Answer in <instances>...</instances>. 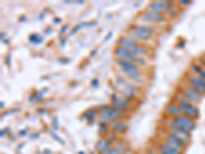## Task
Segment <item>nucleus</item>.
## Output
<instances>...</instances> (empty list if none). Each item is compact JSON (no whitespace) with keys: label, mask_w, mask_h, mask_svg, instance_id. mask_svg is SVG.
<instances>
[{"label":"nucleus","mask_w":205,"mask_h":154,"mask_svg":"<svg viewBox=\"0 0 205 154\" xmlns=\"http://www.w3.org/2000/svg\"><path fill=\"white\" fill-rule=\"evenodd\" d=\"M131 36L135 40L147 41L157 32V29L149 25H135L131 28Z\"/></svg>","instance_id":"1"},{"label":"nucleus","mask_w":205,"mask_h":154,"mask_svg":"<svg viewBox=\"0 0 205 154\" xmlns=\"http://www.w3.org/2000/svg\"><path fill=\"white\" fill-rule=\"evenodd\" d=\"M116 64L120 67L121 71L125 74L128 78L131 79H137L140 78L141 75V68L137 66V64H134L132 61L129 60H122V59H117Z\"/></svg>","instance_id":"2"},{"label":"nucleus","mask_w":205,"mask_h":154,"mask_svg":"<svg viewBox=\"0 0 205 154\" xmlns=\"http://www.w3.org/2000/svg\"><path fill=\"white\" fill-rule=\"evenodd\" d=\"M178 106L181 109V112H184L185 115H187L190 118H197L199 115V110L198 108L195 106L194 104L188 102L187 100L184 98L178 99Z\"/></svg>","instance_id":"3"},{"label":"nucleus","mask_w":205,"mask_h":154,"mask_svg":"<svg viewBox=\"0 0 205 154\" xmlns=\"http://www.w3.org/2000/svg\"><path fill=\"white\" fill-rule=\"evenodd\" d=\"M188 83H189L190 87L192 90H194L196 93H198L199 95L205 94V80L203 78H201L200 76H192L188 79Z\"/></svg>","instance_id":"4"},{"label":"nucleus","mask_w":205,"mask_h":154,"mask_svg":"<svg viewBox=\"0 0 205 154\" xmlns=\"http://www.w3.org/2000/svg\"><path fill=\"white\" fill-rule=\"evenodd\" d=\"M174 118H175V120L178 121L180 128H184V130L190 132V130H192L193 128L195 127V121L193 120L192 118H190V117H188L187 115H185V114H181V115H178Z\"/></svg>","instance_id":"5"},{"label":"nucleus","mask_w":205,"mask_h":154,"mask_svg":"<svg viewBox=\"0 0 205 154\" xmlns=\"http://www.w3.org/2000/svg\"><path fill=\"white\" fill-rule=\"evenodd\" d=\"M111 99H112V106L117 108L118 110L122 111V112H125V111H127L131 108V105L129 104V102L126 101L125 99L119 98V97L116 95L112 96Z\"/></svg>","instance_id":"6"},{"label":"nucleus","mask_w":205,"mask_h":154,"mask_svg":"<svg viewBox=\"0 0 205 154\" xmlns=\"http://www.w3.org/2000/svg\"><path fill=\"white\" fill-rule=\"evenodd\" d=\"M143 20L150 23H162L166 20L165 16L161 13H153V11H145L143 13Z\"/></svg>","instance_id":"7"},{"label":"nucleus","mask_w":205,"mask_h":154,"mask_svg":"<svg viewBox=\"0 0 205 154\" xmlns=\"http://www.w3.org/2000/svg\"><path fill=\"white\" fill-rule=\"evenodd\" d=\"M181 95H183V98L185 100H187L188 102L192 103V104L193 103H197L201 100V95H199L198 93H196L191 87L184 88L183 92H181Z\"/></svg>","instance_id":"8"},{"label":"nucleus","mask_w":205,"mask_h":154,"mask_svg":"<svg viewBox=\"0 0 205 154\" xmlns=\"http://www.w3.org/2000/svg\"><path fill=\"white\" fill-rule=\"evenodd\" d=\"M114 55H115V57H117L118 59L129 60V61H132V60L135 58L131 50H127V48L121 47V46H117L116 48H115Z\"/></svg>","instance_id":"9"},{"label":"nucleus","mask_w":205,"mask_h":154,"mask_svg":"<svg viewBox=\"0 0 205 154\" xmlns=\"http://www.w3.org/2000/svg\"><path fill=\"white\" fill-rule=\"evenodd\" d=\"M167 7H168L167 1H154L149 4V6L147 7L146 11H153V13H163V11H165Z\"/></svg>","instance_id":"10"},{"label":"nucleus","mask_w":205,"mask_h":154,"mask_svg":"<svg viewBox=\"0 0 205 154\" xmlns=\"http://www.w3.org/2000/svg\"><path fill=\"white\" fill-rule=\"evenodd\" d=\"M118 46L124 47V48H127V50H131L132 48L135 46L137 42H135L134 39H130L128 37H121V38L118 39Z\"/></svg>","instance_id":"11"},{"label":"nucleus","mask_w":205,"mask_h":154,"mask_svg":"<svg viewBox=\"0 0 205 154\" xmlns=\"http://www.w3.org/2000/svg\"><path fill=\"white\" fill-rule=\"evenodd\" d=\"M173 135L177 136L178 139L181 140L183 142L187 144V142L190 141V139H191V134L190 132H188V130H184V128H177V130H173Z\"/></svg>","instance_id":"12"},{"label":"nucleus","mask_w":205,"mask_h":154,"mask_svg":"<svg viewBox=\"0 0 205 154\" xmlns=\"http://www.w3.org/2000/svg\"><path fill=\"white\" fill-rule=\"evenodd\" d=\"M165 111L167 114H169L171 116H175V117L181 114V109L180 108V106L174 104V103H169L165 108Z\"/></svg>","instance_id":"13"},{"label":"nucleus","mask_w":205,"mask_h":154,"mask_svg":"<svg viewBox=\"0 0 205 154\" xmlns=\"http://www.w3.org/2000/svg\"><path fill=\"white\" fill-rule=\"evenodd\" d=\"M131 51H132V53L134 55V57H144L149 53L148 48H147L145 45L138 44V43L135 44V46L132 48Z\"/></svg>","instance_id":"14"},{"label":"nucleus","mask_w":205,"mask_h":154,"mask_svg":"<svg viewBox=\"0 0 205 154\" xmlns=\"http://www.w3.org/2000/svg\"><path fill=\"white\" fill-rule=\"evenodd\" d=\"M110 148H111V144H110L106 139H101L96 145V150L101 153L105 152L106 150L110 149Z\"/></svg>","instance_id":"15"},{"label":"nucleus","mask_w":205,"mask_h":154,"mask_svg":"<svg viewBox=\"0 0 205 154\" xmlns=\"http://www.w3.org/2000/svg\"><path fill=\"white\" fill-rule=\"evenodd\" d=\"M158 152L160 154H181L180 152H178L177 150H174L173 148L169 147L166 144H163L158 147Z\"/></svg>","instance_id":"16"},{"label":"nucleus","mask_w":205,"mask_h":154,"mask_svg":"<svg viewBox=\"0 0 205 154\" xmlns=\"http://www.w3.org/2000/svg\"><path fill=\"white\" fill-rule=\"evenodd\" d=\"M112 107H113L112 105L106 104L101 108V119H102L103 121H107V118H108L109 114L111 112Z\"/></svg>","instance_id":"17"},{"label":"nucleus","mask_w":205,"mask_h":154,"mask_svg":"<svg viewBox=\"0 0 205 154\" xmlns=\"http://www.w3.org/2000/svg\"><path fill=\"white\" fill-rule=\"evenodd\" d=\"M126 130H127V124H126L125 122L118 121V122H116V123L113 125V130L115 133H117V134L124 133Z\"/></svg>","instance_id":"18"},{"label":"nucleus","mask_w":205,"mask_h":154,"mask_svg":"<svg viewBox=\"0 0 205 154\" xmlns=\"http://www.w3.org/2000/svg\"><path fill=\"white\" fill-rule=\"evenodd\" d=\"M166 141L173 142V143L178 144V145H181V146H183L184 148H185V146H186V143L181 141V140L178 139V137H177V136H174V135H173V134H168V135L166 136Z\"/></svg>","instance_id":"19"},{"label":"nucleus","mask_w":205,"mask_h":154,"mask_svg":"<svg viewBox=\"0 0 205 154\" xmlns=\"http://www.w3.org/2000/svg\"><path fill=\"white\" fill-rule=\"evenodd\" d=\"M85 118L87 119L88 121H93L94 119H96V116H97V111L94 108H90V109L86 110L85 111Z\"/></svg>","instance_id":"20"},{"label":"nucleus","mask_w":205,"mask_h":154,"mask_svg":"<svg viewBox=\"0 0 205 154\" xmlns=\"http://www.w3.org/2000/svg\"><path fill=\"white\" fill-rule=\"evenodd\" d=\"M132 62H134V64H137V66H146L147 65L146 59H144L143 57H135V58L132 60Z\"/></svg>","instance_id":"21"},{"label":"nucleus","mask_w":205,"mask_h":154,"mask_svg":"<svg viewBox=\"0 0 205 154\" xmlns=\"http://www.w3.org/2000/svg\"><path fill=\"white\" fill-rule=\"evenodd\" d=\"M116 83L119 85V86H123V87H127L128 86V82H126L125 79L121 76H117L116 77Z\"/></svg>","instance_id":"22"},{"label":"nucleus","mask_w":205,"mask_h":154,"mask_svg":"<svg viewBox=\"0 0 205 154\" xmlns=\"http://www.w3.org/2000/svg\"><path fill=\"white\" fill-rule=\"evenodd\" d=\"M29 40L32 43H40L42 41V37H40L38 34H33V35L29 37Z\"/></svg>","instance_id":"23"},{"label":"nucleus","mask_w":205,"mask_h":154,"mask_svg":"<svg viewBox=\"0 0 205 154\" xmlns=\"http://www.w3.org/2000/svg\"><path fill=\"white\" fill-rule=\"evenodd\" d=\"M165 11H166V13L169 16H177V13H178V10L175 9L174 7H173V5H172V6L167 7Z\"/></svg>","instance_id":"24"},{"label":"nucleus","mask_w":205,"mask_h":154,"mask_svg":"<svg viewBox=\"0 0 205 154\" xmlns=\"http://www.w3.org/2000/svg\"><path fill=\"white\" fill-rule=\"evenodd\" d=\"M168 127H169V128H171L172 130H177V128H180V127H178V121L175 120V118H173V119H171V120L169 121V123H168Z\"/></svg>","instance_id":"25"},{"label":"nucleus","mask_w":205,"mask_h":154,"mask_svg":"<svg viewBox=\"0 0 205 154\" xmlns=\"http://www.w3.org/2000/svg\"><path fill=\"white\" fill-rule=\"evenodd\" d=\"M107 130V125H106V123H101L100 124V127H99V133H101V134H104Z\"/></svg>","instance_id":"26"},{"label":"nucleus","mask_w":205,"mask_h":154,"mask_svg":"<svg viewBox=\"0 0 205 154\" xmlns=\"http://www.w3.org/2000/svg\"><path fill=\"white\" fill-rule=\"evenodd\" d=\"M102 154H118V152L116 151L115 148H110V149L106 150L105 152H103Z\"/></svg>","instance_id":"27"},{"label":"nucleus","mask_w":205,"mask_h":154,"mask_svg":"<svg viewBox=\"0 0 205 154\" xmlns=\"http://www.w3.org/2000/svg\"><path fill=\"white\" fill-rule=\"evenodd\" d=\"M190 3H191V1H190V0H181V1L178 2V4H180V5H183V6L189 5Z\"/></svg>","instance_id":"28"},{"label":"nucleus","mask_w":205,"mask_h":154,"mask_svg":"<svg viewBox=\"0 0 205 154\" xmlns=\"http://www.w3.org/2000/svg\"><path fill=\"white\" fill-rule=\"evenodd\" d=\"M80 28H81V25H79V26H77V27H75L74 29L71 31V35H75V33H76L77 31L80 29Z\"/></svg>","instance_id":"29"},{"label":"nucleus","mask_w":205,"mask_h":154,"mask_svg":"<svg viewBox=\"0 0 205 154\" xmlns=\"http://www.w3.org/2000/svg\"><path fill=\"white\" fill-rule=\"evenodd\" d=\"M68 28H69V27H68V25H65V26H64V27H63V28H62V29H60V34H62V35H63V34H65V32H66V31H67V30H68Z\"/></svg>","instance_id":"30"},{"label":"nucleus","mask_w":205,"mask_h":154,"mask_svg":"<svg viewBox=\"0 0 205 154\" xmlns=\"http://www.w3.org/2000/svg\"><path fill=\"white\" fill-rule=\"evenodd\" d=\"M91 85L92 86H97V85H99V80H97V79H93V80L91 81Z\"/></svg>","instance_id":"31"},{"label":"nucleus","mask_w":205,"mask_h":154,"mask_svg":"<svg viewBox=\"0 0 205 154\" xmlns=\"http://www.w3.org/2000/svg\"><path fill=\"white\" fill-rule=\"evenodd\" d=\"M110 37H112V32H110V33H109V35H108V36H107V37H106L105 41H107V40H108V39L110 38Z\"/></svg>","instance_id":"32"},{"label":"nucleus","mask_w":205,"mask_h":154,"mask_svg":"<svg viewBox=\"0 0 205 154\" xmlns=\"http://www.w3.org/2000/svg\"><path fill=\"white\" fill-rule=\"evenodd\" d=\"M97 50H93V51H92V53H91V56H93V55H97Z\"/></svg>","instance_id":"33"},{"label":"nucleus","mask_w":205,"mask_h":154,"mask_svg":"<svg viewBox=\"0 0 205 154\" xmlns=\"http://www.w3.org/2000/svg\"><path fill=\"white\" fill-rule=\"evenodd\" d=\"M60 19H56L54 20V23H60Z\"/></svg>","instance_id":"34"},{"label":"nucleus","mask_w":205,"mask_h":154,"mask_svg":"<svg viewBox=\"0 0 205 154\" xmlns=\"http://www.w3.org/2000/svg\"><path fill=\"white\" fill-rule=\"evenodd\" d=\"M0 106H1V109H3V107H4V103H3V102H1V104H0Z\"/></svg>","instance_id":"35"},{"label":"nucleus","mask_w":205,"mask_h":154,"mask_svg":"<svg viewBox=\"0 0 205 154\" xmlns=\"http://www.w3.org/2000/svg\"><path fill=\"white\" fill-rule=\"evenodd\" d=\"M204 70H205V69H204Z\"/></svg>","instance_id":"36"}]
</instances>
